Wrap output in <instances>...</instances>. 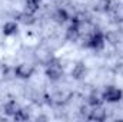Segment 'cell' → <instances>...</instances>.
Masks as SVG:
<instances>
[{
  "label": "cell",
  "mask_w": 123,
  "mask_h": 122,
  "mask_svg": "<svg viewBox=\"0 0 123 122\" xmlns=\"http://www.w3.org/2000/svg\"><path fill=\"white\" fill-rule=\"evenodd\" d=\"M123 96V92L119 88H115V86H109L106 88L103 93H102V101L105 102H109V103H115V102H119Z\"/></svg>",
  "instance_id": "6da1fadb"
},
{
  "label": "cell",
  "mask_w": 123,
  "mask_h": 122,
  "mask_svg": "<svg viewBox=\"0 0 123 122\" xmlns=\"http://www.w3.org/2000/svg\"><path fill=\"white\" fill-rule=\"evenodd\" d=\"M46 75H47L49 79L57 81V79H60L62 75H63V69H62V66L56 61L50 62V63L47 65V68H46Z\"/></svg>",
  "instance_id": "7a4b0ae2"
},
{
  "label": "cell",
  "mask_w": 123,
  "mask_h": 122,
  "mask_svg": "<svg viewBox=\"0 0 123 122\" xmlns=\"http://www.w3.org/2000/svg\"><path fill=\"white\" fill-rule=\"evenodd\" d=\"M14 72H16V76H17V78L27 79V78H30L31 75H33L34 68H33L31 65H29V63H20V65L16 66Z\"/></svg>",
  "instance_id": "3957f363"
},
{
  "label": "cell",
  "mask_w": 123,
  "mask_h": 122,
  "mask_svg": "<svg viewBox=\"0 0 123 122\" xmlns=\"http://www.w3.org/2000/svg\"><path fill=\"white\" fill-rule=\"evenodd\" d=\"M79 37H80V22L79 20H73V23L66 30V39L70 40V42H74Z\"/></svg>",
  "instance_id": "277c9868"
},
{
  "label": "cell",
  "mask_w": 123,
  "mask_h": 122,
  "mask_svg": "<svg viewBox=\"0 0 123 122\" xmlns=\"http://www.w3.org/2000/svg\"><path fill=\"white\" fill-rule=\"evenodd\" d=\"M89 47L96 49V50H100V49L105 47V36H103V33L94 32L93 34H90V45H89Z\"/></svg>",
  "instance_id": "5b68a950"
},
{
  "label": "cell",
  "mask_w": 123,
  "mask_h": 122,
  "mask_svg": "<svg viewBox=\"0 0 123 122\" xmlns=\"http://www.w3.org/2000/svg\"><path fill=\"white\" fill-rule=\"evenodd\" d=\"M106 116H107V114H106V111H105V108H102L100 105H97V106H93V109L90 111V114H89V119L90 121H96V122H102L106 119Z\"/></svg>",
  "instance_id": "8992f818"
},
{
  "label": "cell",
  "mask_w": 123,
  "mask_h": 122,
  "mask_svg": "<svg viewBox=\"0 0 123 122\" xmlns=\"http://www.w3.org/2000/svg\"><path fill=\"white\" fill-rule=\"evenodd\" d=\"M17 29H19V26L16 22H7L3 26V34L4 36H13L17 33Z\"/></svg>",
  "instance_id": "52a82bcc"
},
{
  "label": "cell",
  "mask_w": 123,
  "mask_h": 122,
  "mask_svg": "<svg viewBox=\"0 0 123 122\" xmlns=\"http://www.w3.org/2000/svg\"><path fill=\"white\" fill-rule=\"evenodd\" d=\"M86 75V66L83 63H77L73 69H72V76L74 79H82Z\"/></svg>",
  "instance_id": "ba28073f"
},
{
  "label": "cell",
  "mask_w": 123,
  "mask_h": 122,
  "mask_svg": "<svg viewBox=\"0 0 123 122\" xmlns=\"http://www.w3.org/2000/svg\"><path fill=\"white\" fill-rule=\"evenodd\" d=\"M19 111H20V106H19L14 101H10V102H7V103L4 105V112H6L7 115H10V116H14Z\"/></svg>",
  "instance_id": "9c48e42d"
},
{
  "label": "cell",
  "mask_w": 123,
  "mask_h": 122,
  "mask_svg": "<svg viewBox=\"0 0 123 122\" xmlns=\"http://www.w3.org/2000/svg\"><path fill=\"white\" fill-rule=\"evenodd\" d=\"M19 20H20L22 23H25V25H33V23L36 22V19H34L33 13H31V12H27V10L19 16Z\"/></svg>",
  "instance_id": "30bf717a"
},
{
  "label": "cell",
  "mask_w": 123,
  "mask_h": 122,
  "mask_svg": "<svg viewBox=\"0 0 123 122\" xmlns=\"http://www.w3.org/2000/svg\"><path fill=\"white\" fill-rule=\"evenodd\" d=\"M55 19H56L57 23H64L69 19V14H67V12L64 9H57L56 13H55Z\"/></svg>",
  "instance_id": "8fae6325"
},
{
  "label": "cell",
  "mask_w": 123,
  "mask_h": 122,
  "mask_svg": "<svg viewBox=\"0 0 123 122\" xmlns=\"http://www.w3.org/2000/svg\"><path fill=\"white\" fill-rule=\"evenodd\" d=\"M39 7H40V0H26V9H27V12L34 13Z\"/></svg>",
  "instance_id": "7c38bea8"
},
{
  "label": "cell",
  "mask_w": 123,
  "mask_h": 122,
  "mask_svg": "<svg viewBox=\"0 0 123 122\" xmlns=\"http://www.w3.org/2000/svg\"><path fill=\"white\" fill-rule=\"evenodd\" d=\"M13 118H14L16 121H26V119L29 118V115L26 114V111H25V109H22V108H20V111H19Z\"/></svg>",
  "instance_id": "4fadbf2b"
},
{
  "label": "cell",
  "mask_w": 123,
  "mask_h": 122,
  "mask_svg": "<svg viewBox=\"0 0 123 122\" xmlns=\"http://www.w3.org/2000/svg\"><path fill=\"white\" fill-rule=\"evenodd\" d=\"M89 103H90L92 106H97V105H100V103H102V96L99 98V96L94 95V93L90 95V96H89Z\"/></svg>",
  "instance_id": "5bb4252c"
}]
</instances>
